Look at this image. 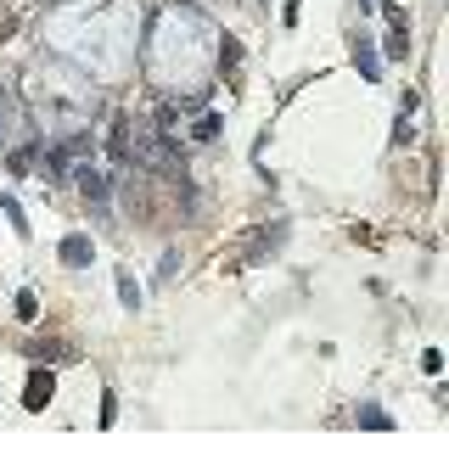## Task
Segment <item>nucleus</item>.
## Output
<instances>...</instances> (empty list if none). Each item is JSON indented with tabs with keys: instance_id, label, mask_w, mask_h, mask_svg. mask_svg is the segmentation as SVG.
<instances>
[{
	"instance_id": "obj_1",
	"label": "nucleus",
	"mask_w": 449,
	"mask_h": 454,
	"mask_svg": "<svg viewBox=\"0 0 449 454\" xmlns=\"http://www.w3.org/2000/svg\"><path fill=\"white\" fill-rule=\"evenodd\" d=\"M79 191H84V202H107V174L79 168Z\"/></svg>"
},
{
	"instance_id": "obj_2",
	"label": "nucleus",
	"mask_w": 449,
	"mask_h": 454,
	"mask_svg": "<svg viewBox=\"0 0 449 454\" xmlns=\"http://www.w3.org/2000/svg\"><path fill=\"white\" fill-rule=\"evenodd\" d=\"M45 398H51V376L34 371V376H28V410H45Z\"/></svg>"
},
{
	"instance_id": "obj_3",
	"label": "nucleus",
	"mask_w": 449,
	"mask_h": 454,
	"mask_svg": "<svg viewBox=\"0 0 449 454\" xmlns=\"http://www.w3.org/2000/svg\"><path fill=\"white\" fill-rule=\"evenodd\" d=\"M62 258H67V264H91V241H84V236H67L62 241Z\"/></svg>"
},
{
	"instance_id": "obj_4",
	"label": "nucleus",
	"mask_w": 449,
	"mask_h": 454,
	"mask_svg": "<svg viewBox=\"0 0 449 454\" xmlns=\"http://www.w3.org/2000/svg\"><path fill=\"white\" fill-rule=\"evenodd\" d=\"M118 298H124V303L135 309V303H141V286H135V281H130V275H118Z\"/></svg>"
}]
</instances>
